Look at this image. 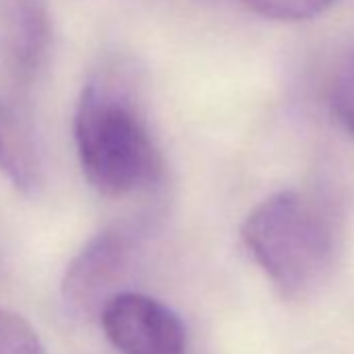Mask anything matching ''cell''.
<instances>
[{
  "mask_svg": "<svg viewBox=\"0 0 354 354\" xmlns=\"http://www.w3.org/2000/svg\"><path fill=\"white\" fill-rule=\"evenodd\" d=\"M100 321L121 354H186L184 323L150 296L117 292L102 306Z\"/></svg>",
  "mask_w": 354,
  "mask_h": 354,
  "instance_id": "3",
  "label": "cell"
},
{
  "mask_svg": "<svg viewBox=\"0 0 354 354\" xmlns=\"http://www.w3.org/2000/svg\"><path fill=\"white\" fill-rule=\"evenodd\" d=\"M0 171L24 194H38L42 188V167L30 133L19 119L0 104Z\"/></svg>",
  "mask_w": 354,
  "mask_h": 354,
  "instance_id": "5",
  "label": "cell"
},
{
  "mask_svg": "<svg viewBox=\"0 0 354 354\" xmlns=\"http://www.w3.org/2000/svg\"><path fill=\"white\" fill-rule=\"evenodd\" d=\"M75 144L88 182L109 198H121L150 186L160 158L148 127L115 77L92 80L75 113Z\"/></svg>",
  "mask_w": 354,
  "mask_h": 354,
  "instance_id": "2",
  "label": "cell"
},
{
  "mask_svg": "<svg viewBox=\"0 0 354 354\" xmlns=\"http://www.w3.org/2000/svg\"><path fill=\"white\" fill-rule=\"evenodd\" d=\"M131 246L129 234L121 230L94 236L67 267L63 279L65 302L80 315H100L127 273Z\"/></svg>",
  "mask_w": 354,
  "mask_h": 354,
  "instance_id": "4",
  "label": "cell"
},
{
  "mask_svg": "<svg viewBox=\"0 0 354 354\" xmlns=\"http://www.w3.org/2000/svg\"><path fill=\"white\" fill-rule=\"evenodd\" d=\"M242 3L265 19L306 21L331 9L337 0H242Z\"/></svg>",
  "mask_w": 354,
  "mask_h": 354,
  "instance_id": "6",
  "label": "cell"
},
{
  "mask_svg": "<svg viewBox=\"0 0 354 354\" xmlns=\"http://www.w3.org/2000/svg\"><path fill=\"white\" fill-rule=\"evenodd\" d=\"M329 104L337 121L354 133V59L335 69L329 84Z\"/></svg>",
  "mask_w": 354,
  "mask_h": 354,
  "instance_id": "8",
  "label": "cell"
},
{
  "mask_svg": "<svg viewBox=\"0 0 354 354\" xmlns=\"http://www.w3.org/2000/svg\"><path fill=\"white\" fill-rule=\"evenodd\" d=\"M0 354H46L34 327L19 315L0 308Z\"/></svg>",
  "mask_w": 354,
  "mask_h": 354,
  "instance_id": "7",
  "label": "cell"
},
{
  "mask_svg": "<svg viewBox=\"0 0 354 354\" xmlns=\"http://www.w3.org/2000/svg\"><path fill=\"white\" fill-rule=\"evenodd\" d=\"M242 240L286 298H304L321 288L339 254L333 211L321 198L298 190L265 198L246 217Z\"/></svg>",
  "mask_w": 354,
  "mask_h": 354,
  "instance_id": "1",
  "label": "cell"
}]
</instances>
